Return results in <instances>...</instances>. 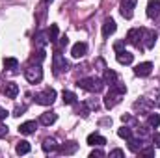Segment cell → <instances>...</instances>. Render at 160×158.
I'll return each instance as SVG.
<instances>
[{
  "instance_id": "10",
  "label": "cell",
  "mask_w": 160,
  "mask_h": 158,
  "mask_svg": "<svg viewBox=\"0 0 160 158\" xmlns=\"http://www.w3.org/2000/svg\"><path fill=\"white\" fill-rule=\"evenodd\" d=\"M127 141H128V149H130L132 153H136V155L145 147V138H140V136H138V138H128Z\"/></svg>"
},
{
  "instance_id": "28",
  "label": "cell",
  "mask_w": 160,
  "mask_h": 158,
  "mask_svg": "<svg viewBox=\"0 0 160 158\" xmlns=\"http://www.w3.org/2000/svg\"><path fill=\"white\" fill-rule=\"evenodd\" d=\"M4 67L9 69V71H15V69L19 67V62H17L15 58H6V60H4Z\"/></svg>"
},
{
  "instance_id": "20",
  "label": "cell",
  "mask_w": 160,
  "mask_h": 158,
  "mask_svg": "<svg viewBox=\"0 0 160 158\" xmlns=\"http://www.w3.org/2000/svg\"><path fill=\"white\" fill-rule=\"evenodd\" d=\"M56 119H58V116H56L54 112H45V114H41L39 123L43 126H50L52 123H56Z\"/></svg>"
},
{
  "instance_id": "25",
  "label": "cell",
  "mask_w": 160,
  "mask_h": 158,
  "mask_svg": "<svg viewBox=\"0 0 160 158\" xmlns=\"http://www.w3.org/2000/svg\"><path fill=\"white\" fill-rule=\"evenodd\" d=\"M160 125V114H149L147 117V126L149 128H157Z\"/></svg>"
},
{
  "instance_id": "12",
  "label": "cell",
  "mask_w": 160,
  "mask_h": 158,
  "mask_svg": "<svg viewBox=\"0 0 160 158\" xmlns=\"http://www.w3.org/2000/svg\"><path fill=\"white\" fill-rule=\"evenodd\" d=\"M160 15V0H149L147 2V17L157 19Z\"/></svg>"
},
{
  "instance_id": "6",
  "label": "cell",
  "mask_w": 160,
  "mask_h": 158,
  "mask_svg": "<svg viewBox=\"0 0 160 158\" xmlns=\"http://www.w3.org/2000/svg\"><path fill=\"white\" fill-rule=\"evenodd\" d=\"M157 30H147L143 28V36H142V47L143 48H153L157 45Z\"/></svg>"
},
{
  "instance_id": "17",
  "label": "cell",
  "mask_w": 160,
  "mask_h": 158,
  "mask_svg": "<svg viewBox=\"0 0 160 158\" xmlns=\"http://www.w3.org/2000/svg\"><path fill=\"white\" fill-rule=\"evenodd\" d=\"M43 151L48 155V153H56V151H60V147H58V143H56L54 138H45V140H43Z\"/></svg>"
},
{
  "instance_id": "19",
  "label": "cell",
  "mask_w": 160,
  "mask_h": 158,
  "mask_svg": "<svg viewBox=\"0 0 160 158\" xmlns=\"http://www.w3.org/2000/svg\"><path fill=\"white\" fill-rule=\"evenodd\" d=\"M77 151H78V143L77 141H67V143H63L60 147V153L62 155H75Z\"/></svg>"
},
{
  "instance_id": "8",
  "label": "cell",
  "mask_w": 160,
  "mask_h": 158,
  "mask_svg": "<svg viewBox=\"0 0 160 158\" xmlns=\"http://www.w3.org/2000/svg\"><path fill=\"white\" fill-rule=\"evenodd\" d=\"M136 2H138V0H121V15H123L125 19H132Z\"/></svg>"
},
{
  "instance_id": "34",
  "label": "cell",
  "mask_w": 160,
  "mask_h": 158,
  "mask_svg": "<svg viewBox=\"0 0 160 158\" xmlns=\"http://www.w3.org/2000/svg\"><path fill=\"white\" fill-rule=\"evenodd\" d=\"M110 156H125V151L123 149H112L110 151Z\"/></svg>"
},
{
  "instance_id": "3",
  "label": "cell",
  "mask_w": 160,
  "mask_h": 158,
  "mask_svg": "<svg viewBox=\"0 0 160 158\" xmlns=\"http://www.w3.org/2000/svg\"><path fill=\"white\" fill-rule=\"evenodd\" d=\"M65 71H69V62H67L60 52H56L54 58H52V73H54L56 77H60V75L65 73Z\"/></svg>"
},
{
  "instance_id": "27",
  "label": "cell",
  "mask_w": 160,
  "mask_h": 158,
  "mask_svg": "<svg viewBox=\"0 0 160 158\" xmlns=\"http://www.w3.org/2000/svg\"><path fill=\"white\" fill-rule=\"evenodd\" d=\"M47 34H48V39H50V43H54V41L58 39V34H60L58 24H50V28L47 30Z\"/></svg>"
},
{
  "instance_id": "33",
  "label": "cell",
  "mask_w": 160,
  "mask_h": 158,
  "mask_svg": "<svg viewBox=\"0 0 160 158\" xmlns=\"http://www.w3.org/2000/svg\"><path fill=\"white\" fill-rule=\"evenodd\" d=\"M89 156H91V158H95V156L102 158V156H106V155H104V151H102V149H93V151H91V155H89Z\"/></svg>"
},
{
  "instance_id": "14",
  "label": "cell",
  "mask_w": 160,
  "mask_h": 158,
  "mask_svg": "<svg viewBox=\"0 0 160 158\" xmlns=\"http://www.w3.org/2000/svg\"><path fill=\"white\" fill-rule=\"evenodd\" d=\"M106 143V138L104 136H101V134H89L88 136V145H91V147H102Z\"/></svg>"
},
{
  "instance_id": "38",
  "label": "cell",
  "mask_w": 160,
  "mask_h": 158,
  "mask_svg": "<svg viewBox=\"0 0 160 158\" xmlns=\"http://www.w3.org/2000/svg\"><path fill=\"white\" fill-rule=\"evenodd\" d=\"M6 117H8V112H6V108H0V121H4Z\"/></svg>"
},
{
  "instance_id": "16",
  "label": "cell",
  "mask_w": 160,
  "mask_h": 158,
  "mask_svg": "<svg viewBox=\"0 0 160 158\" xmlns=\"http://www.w3.org/2000/svg\"><path fill=\"white\" fill-rule=\"evenodd\" d=\"M36 128H38V123H36V121H26V123H22V125L19 126V132L24 134V136H30V134L36 132Z\"/></svg>"
},
{
  "instance_id": "32",
  "label": "cell",
  "mask_w": 160,
  "mask_h": 158,
  "mask_svg": "<svg viewBox=\"0 0 160 158\" xmlns=\"http://www.w3.org/2000/svg\"><path fill=\"white\" fill-rule=\"evenodd\" d=\"M151 141H153V145H155V147H158V149H160V132H155V134L151 136Z\"/></svg>"
},
{
  "instance_id": "29",
  "label": "cell",
  "mask_w": 160,
  "mask_h": 158,
  "mask_svg": "<svg viewBox=\"0 0 160 158\" xmlns=\"http://www.w3.org/2000/svg\"><path fill=\"white\" fill-rule=\"evenodd\" d=\"M43 60H45V50L41 48V50L36 52V56H32V60H30V62H32V63H39V65H41V62H43Z\"/></svg>"
},
{
  "instance_id": "5",
  "label": "cell",
  "mask_w": 160,
  "mask_h": 158,
  "mask_svg": "<svg viewBox=\"0 0 160 158\" xmlns=\"http://www.w3.org/2000/svg\"><path fill=\"white\" fill-rule=\"evenodd\" d=\"M142 36H143V28H130L127 34V43H130L138 48H143L142 47Z\"/></svg>"
},
{
  "instance_id": "24",
  "label": "cell",
  "mask_w": 160,
  "mask_h": 158,
  "mask_svg": "<svg viewBox=\"0 0 160 158\" xmlns=\"http://www.w3.org/2000/svg\"><path fill=\"white\" fill-rule=\"evenodd\" d=\"M30 143L28 141H19L17 143V147H15V151H17V155H28L30 153Z\"/></svg>"
},
{
  "instance_id": "4",
  "label": "cell",
  "mask_w": 160,
  "mask_h": 158,
  "mask_svg": "<svg viewBox=\"0 0 160 158\" xmlns=\"http://www.w3.org/2000/svg\"><path fill=\"white\" fill-rule=\"evenodd\" d=\"M54 101H56V91L52 87H47V89H43L36 95V102L41 104V106H50Z\"/></svg>"
},
{
  "instance_id": "11",
  "label": "cell",
  "mask_w": 160,
  "mask_h": 158,
  "mask_svg": "<svg viewBox=\"0 0 160 158\" xmlns=\"http://www.w3.org/2000/svg\"><path fill=\"white\" fill-rule=\"evenodd\" d=\"M2 93L8 97V99H15L19 95V86L15 82H6L4 87H2Z\"/></svg>"
},
{
  "instance_id": "26",
  "label": "cell",
  "mask_w": 160,
  "mask_h": 158,
  "mask_svg": "<svg viewBox=\"0 0 160 158\" xmlns=\"http://www.w3.org/2000/svg\"><path fill=\"white\" fill-rule=\"evenodd\" d=\"M118 136L123 138V140H128V138H132V126H121L119 130H118Z\"/></svg>"
},
{
  "instance_id": "1",
  "label": "cell",
  "mask_w": 160,
  "mask_h": 158,
  "mask_svg": "<svg viewBox=\"0 0 160 158\" xmlns=\"http://www.w3.org/2000/svg\"><path fill=\"white\" fill-rule=\"evenodd\" d=\"M77 86L82 87V89H86V91H89V93H99V91H102L104 82H102V78L89 77V78H80L78 82H77Z\"/></svg>"
},
{
  "instance_id": "15",
  "label": "cell",
  "mask_w": 160,
  "mask_h": 158,
  "mask_svg": "<svg viewBox=\"0 0 160 158\" xmlns=\"http://www.w3.org/2000/svg\"><path fill=\"white\" fill-rule=\"evenodd\" d=\"M86 52H88V45L86 43H75L73 45V48H71V54H73V58H82V56H86Z\"/></svg>"
},
{
  "instance_id": "18",
  "label": "cell",
  "mask_w": 160,
  "mask_h": 158,
  "mask_svg": "<svg viewBox=\"0 0 160 158\" xmlns=\"http://www.w3.org/2000/svg\"><path fill=\"white\" fill-rule=\"evenodd\" d=\"M118 56V62H119L121 65H130L132 63V60H134V54H130L128 50H121V52H116Z\"/></svg>"
},
{
  "instance_id": "30",
  "label": "cell",
  "mask_w": 160,
  "mask_h": 158,
  "mask_svg": "<svg viewBox=\"0 0 160 158\" xmlns=\"http://www.w3.org/2000/svg\"><path fill=\"white\" fill-rule=\"evenodd\" d=\"M89 112H91V108L88 106V102H82V104H80V108H78V114L82 116V117H88V116H89Z\"/></svg>"
},
{
  "instance_id": "37",
  "label": "cell",
  "mask_w": 160,
  "mask_h": 158,
  "mask_svg": "<svg viewBox=\"0 0 160 158\" xmlns=\"http://www.w3.org/2000/svg\"><path fill=\"white\" fill-rule=\"evenodd\" d=\"M26 110V106H21V108H15V114L13 116H22V112Z\"/></svg>"
},
{
  "instance_id": "22",
  "label": "cell",
  "mask_w": 160,
  "mask_h": 158,
  "mask_svg": "<svg viewBox=\"0 0 160 158\" xmlns=\"http://www.w3.org/2000/svg\"><path fill=\"white\" fill-rule=\"evenodd\" d=\"M102 82H104V86H114V84L118 82V75H116L114 71L106 69V71H104V77H102Z\"/></svg>"
},
{
  "instance_id": "40",
  "label": "cell",
  "mask_w": 160,
  "mask_h": 158,
  "mask_svg": "<svg viewBox=\"0 0 160 158\" xmlns=\"http://www.w3.org/2000/svg\"><path fill=\"white\" fill-rule=\"evenodd\" d=\"M45 2H47V4H48V2H54V0H45Z\"/></svg>"
},
{
  "instance_id": "23",
  "label": "cell",
  "mask_w": 160,
  "mask_h": 158,
  "mask_svg": "<svg viewBox=\"0 0 160 158\" xmlns=\"http://www.w3.org/2000/svg\"><path fill=\"white\" fill-rule=\"evenodd\" d=\"M62 99H63V104H77V99H78V97H77L73 91H67V89H65V91L62 93Z\"/></svg>"
},
{
  "instance_id": "9",
  "label": "cell",
  "mask_w": 160,
  "mask_h": 158,
  "mask_svg": "<svg viewBox=\"0 0 160 158\" xmlns=\"http://www.w3.org/2000/svg\"><path fill=\"white\" fill-rule=\"evenodd\" d=\"M151 71H153V63L151 62H143V63H138L136 67H134V75L136 77H149L151 75Z\"/></svg>"
},
{
  "instance_id": "21",
  "label": "cell",
  "mask_w": 160,
  "mask_h": 158,
  "mask_svg": "<svg viewBox=\"0 0 160 158\" xmlns=\"http://www.w3.org/2000/svg\"><path fill=\"white\" fill-rule=\"evenodd\" d=\"M34 41H36V47H39V48L47 47V45L50 43V39H48V34H47V32H38V34H36V37H34Z\"/></svg>"
},
{
  "instance_id": "36",
  "label": "cell",
  "mask_w": 160,
  "mask_h": 158,
  "mask_svg": "<svg viewBox=\"0 0 160 158\" xmlns=\"http://www.w3.org/2000/svg\"><path fill=\"white\" fill-rule=\"evenodd\" d=\"M8 134V126L6 125H2V121H0V138H4Z\"/></svg>"
},
{
  "instance_id": "39",
  "label": "cell",
  "mask_w": 160,
  "mask_h": 158,
  "mask_svg": "<svg viewBox=\"0 0 160 158\" xmlns=\"http://www.w3.org/2000/svg\"><path fill=\"white\" fill-rule=\"evenodd\" d=\"M67 43H69L67 37H60V47H67Z\"/></svg>"
},
{
  "instance_id": "31",
  "label": "cell",
  "mask_w": 160,
  "mask_h": 158,
  "mask_svg": "<svg viewBox=\"0 0 160 158\" xmlns=\"http://www.w3.org/2000/svg\"><path fill=\"white\" fill-rule=\"evenodd\" d=\"M138 155H140V156H155V147H147V145H145Z\"/></svg>"
},
{
  "instance_id": "2",
  "label": "cell",
  "mask_w": 160,
  "mask_h": 158,
  "mask_svg": "<svg viewBox=\"0 0 160 158\" xmlns=\"http://www.w3.org/2000/svg\"><path fill=\"white\" fill-rule=\"evenodd\" d=\"M24 78L28 80L30 84H39L43 80V69H41L39 63H30L26 69H24Z\"/></svg>"
},
{
  "instance_id": "7",
  "label": "cell",
  "mask_w": 160,
  "mask_h": 158,
  "mask_svg": "<svg viewBox=\"0 0 160 158\" xmlns=\"http://www.w3.org/2000/svg\"><path fill=\"white\" fill-rule=\"evenodd\" d=\"M121 93H118V91H114L112 87H110V91L106 93V97H104V106L108 108V110H112L116 104H119V101H121Z\"/></svg>"
},
{
  "instance_id": "13",
  "label": "cell",
  "mask_w": 160,
  "mask_h": 158,
  "mask_svg": "<svg viewBox=\"0 0 160 158\" xmlns=\"http://www.w3.org/2000/svg\"><path fill=\"white\" fill-rule=\"evenodd\" d=\"M116 21L112 19V17H108V19H104V22H102V36L104 37H110L114 32H116Z\"/></svg>"
},
{
  "instance_id": "35",
  "label": "cell",
  "mask_w": 160,
  "mask_h": 158,
  "mask_svg": "<svg viewBox=\"0 0 160 158\" xmlns=\"http://www.w3.org/2000/svg\"><path fill=\"white\" fill-rule=\"evenodd\" d=\"M114 50H116V52H121V50H125V41H118V43L114 45Z\"/></svg>"
}]
</instances>
